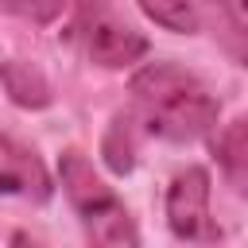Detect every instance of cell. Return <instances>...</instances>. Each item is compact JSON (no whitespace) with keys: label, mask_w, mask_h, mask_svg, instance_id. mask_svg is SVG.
<instances>
[{"label":"cell","mask_w":248,"mask_h":248,"mask_svg":"<svg viewBox=\"0 0 248 248\" xmlns=\"http://www.w3.org/2000/svg\"><path fill=\"white\" fill-rule=\"evenodd\" d=\"M136 120L163 140H198L217 124L213 93L174 62H151L132 78Z\"/></svg>","instance_id":"obj_1"},{"label":"cell","mask_w":248,"mask_h":248,"mask_svg":"<svg viewBox=\"0 0 248 248\" xmlns=\"http://www.w3.org/2000/svg\"><path fill=\"white\" fill-rule=\"evenodd\" d=\"M58 174H62V190L70 198V205L78 209L85 232L97 244H136L140 232L124 209V202L97 178L93 163L81 151H66L58 159Z\"/></svg>","instance_id":"obj_2"},{"label":"cell","mask_w":248,"mask_h":248,"mask_svg":"<svg viewBox=\"0 0 248 248\" xmlns=\"http://www.w3.org/2000/svg\"><path fill=\"white\" fill-rule=\"evenodd\" d=\"M66 39L97 66L120 70L147 54V39L116 12L112 0H74Z\"/></svg>","instance_id":"obj_3"},{"label":"cell","mask_w":248,"mask_h":248,"mask_svg":"<svg viewBox=\"0 0 248 248\" xmlns=\"http://www.w3.org/2000/svg\"><path fill=\"white\" fill-rule=\"evenodd\" d=\"M167 225L178 240H209V174L202 167H186L167 190Z\"/></svg>","instance_id":"obj_4"},{"label":"cell","mask_w":248,"mask_h":248,"mask_svg":"<svg viewBox=\"0 0 248 248\" xmlns=\"http://www.w3.org/2000/svg\"><path fill=\"white\" fill-rule=\"evenodd\" d=\"M0 194H16L31 202L50 198V174L43 159L12 136H0Z\"/></svg>","instance_id":"obj_5"},{"label":"cell","mask_w":248,"mask_h":248,"mask_svg":"<svg viewBox=\"0 0 248 248\" xmlns=\"http://www.w3.org/2000/svg\"><path fill=\"white\" fill-rule=\"evenodd\" d=\"M202 12V23L213 27V39L248 66V0H194Z\"/></svg>","instance_id":"obj_6"},{"label":"cell","mask_w":248,"mask_h":248,"mask_svg":"<svg viewBox=\"0 0 248 248\" xmlns=\"http://www.w3.org/2000/svg\"><path fill=\"white\" fill-rule=\"evenodd\" d=\"M213 159L221 167V178L232 186V194L248 198V116L229 120L213 136Z\"/></svg>","instance_id":"obj_7"},{"label":"cell","mask_w":248,"mask_h":248,"mask_svg":"<svg viewBox=\"0 0 248 248\" xmlns=\"http://www.w3.org/2000/svg\"><path fill=\"white\" fill-rule=\"evenodd\" d=\"M4 85L16 105H27V108L50 105V85L31 62H4Z\"/></svg>","instance_id":"obj_8"},{"label":"cell","mask_w":248,"mask_h":248,"mask_svg":"<svg viewBox=\"0 0 248 248\" xmlns=\"http://www.w3.org/2000/svg\"><path fill=\"white\" fill-rule=\"evenodd\" d=\"M136 151H140L136 120H132V116H116V120H112V128L105 132V143H101L105 163H108L116 174H128V170L136 167Z\"/></svg>","instance_id":"obj_9"},{"label":"cell","mask_w":248,"mask_h":248,"mask_svg":"<svg viewBox=\"0 0 248 248\" xmlns=\"http://www.w3.org/2000/svg\"><path fill=\"white\" fill-rule=\"evenodd\" d=\"M140 8L167 31L174 35H194L202 31V12L194 0H140Z\"/></svg>","instance_id":"obj_10"},{"label":"cell","mask_w":248,"mask_h":248,"mask_svg":"<svg viewBox=\"0 0 248 248\" xmlns=\"http://www.w3.org/2000/svg\"><path fill=\"white\" fill-rule=\"evenodd\" d=\"M66 0H0V12L16 16V19H27V23H54L62 16Z\"/></svg>","instance_id":"obj_11"}]
</instances>
